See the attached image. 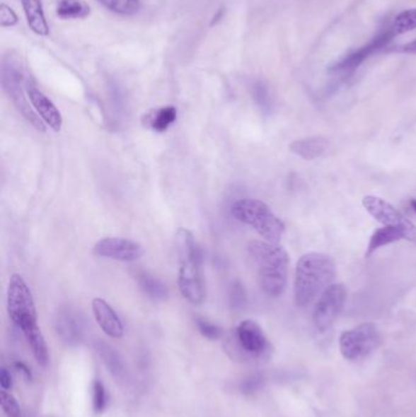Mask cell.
I'll use <instances>...</instances> for the list:
<instances>
[{
	"instance_id": "836d02e7",
	"label": "cell",
	"mask_w": 416,
	"mask_h": 417,
	"mask_svg": "<svg viewBox=\"0 0 416 417\" xmlns=\"http://www.w3.org/2000/svg\"><path fill=\"white\" fill-rule=\"evenodd\" d=\"M13 368H15V370H16L18 373L23 375L25 380H27V381H31L32 371L25 363H23V361H15V363H13Z\"/></svg>"
},
{
	"instance_id": "d590c367",
	"label": "cell",
	"mask_w": 416,
	"mask_h": 417,
	"mask_svg": "<svg viewBox=\"0 0 416 417\" xmlns=\"http://www.w3.org/2000/svg\"><path fill=\"white\" fill-rule=\"evenodd\" d=\"M410 205H412V210L416 213V199H412V201H410Z\"/></svg>"
},
{
	"instance_id": "5b68a950",
	"label": "cell",
	"mask_w": 416,
	"mask_h": 417,
	"mask_svg": "<svg viewBox=\"0 0 416 417\" xmlns=\"http://www.w3.org/2000/svg\"><path fill=\"white\" fill-rule=\"evenodd\" d=\"M6 304L10 319L18 329H21L23 336L40 329L31 289L18 274L10 277Z\"/></svg>"
},
{
	"instance_id": "9c48e42d",
	"label": "cell",
	"mask_w": 416,
	"mask_h": 417,
	"mask_svg": "<svg viewBox=\"0 0 416 417\" xmlns=\"http://www.w3.org/2000/svg\"><path fill=\"white\" fill-rule=\"evenodd\" d=\"M395 36L397 35L394 33L392 27H388L386 31L381 32L380 35H377L369 45H364L360 49L347 55L345 58L342 59L341 61L335 64L330 69V72L335 74V75L343 76V77L352 75L366 59L377 53L379 50L386 48Z\"/></svg>"
},
{
	"instance_id": "e575fe53",
	"label": "cell",
	"mask_w": 416,
	"mask_h": 417,
	"mask_svg": "<svg viewBox=\"0 0 416 417\" xmlns=\"http://www.w3.org/2000/svg\"><path fill=\"white\" fill-rule=\"evenodd\" d=\"M395 52L397 53L416 54V40H412L408 45L399 47L398 49H395Z\"/></svg>"
},
{
	"instance_id": "8fae6325",
	"label": "cell",
	"mask_w": 416,
	"mask_h": 417,
	"mask_svg": "<svg viewBox=\"0 0 416 417\" xmlns=\"http://www.w3.org/2000/svg\"><path fill=\"white\" fill-rule=\"evenodd\" d=\"M23 76L21 72H18L13 67H10L9 70L5 69L4 75H3V85H4L5 90L9 94L10 98L13 99V104L23 114V117L35 129H38L40 132H45V122L40 121V116L32 110L30 102H27L26 97L23 94Z\"/></svg>"
},
{
	"instance_id": "e0dca14e",
	"label": "cell",
	"mask_w": 416,
	"mask_h": 417,
	"mask_svg": "<svg viewBox=\"0 0 416 417\" xmlns=\"http://www.w3.org/2000/svg\"><path fill=\"white\" fill-rule=\"evenodd\" d=\"M176 119H178V109L173 105H168V107H158L146 112L142 117V124L146 129L161 134L168 131Z\"/></svg>"
},
{
	"instance_id": "f1b7e54d",
	"label": "cell",
	"mask_w": 416,
	"mask_h": 417,
	"mask_svg": "<svg viewBox=\"0 0 416 417\" xmlns=\"http://www.w3.org/2000/svg\"><path fill=\"white\" fill-rule=\"evenodd\" d=\"M253 94H254V98L257 100L258 104L264 110L270 109V95H269L265 85H262V82H258L257 85L254 86V88H253Z\"/></svg>"
},
{
	"instance_id": "3957f363",
	"label": "cell",
	"mask_w": 416,
	"mask_h": 417,
	"mask_svg": "<svg viewBox=\"0 0 416 417\" xmlns=\"http://www.w3.org/2000/svg\"><path fill=\"white\" fill-rule=\"evenodd\" d=\"M178 257V288L182 297L192 304H200L205 299V284L202 270V254L193 233L187 228H178L175 235Z\"/></svg>"
},
{
	"instance_id": "7a4b0ae2",
	"label": "cell",
	"mask_w": 416,
	"mask_h": 417,
	"mask_svg": "<svg viewBox=\"0 0 416 417\" xmlns=\"http://www.w3.org/2000/svg\"><path fill=\"white\" fill-rule=\"evenodd\" d=\"M248 254L257 267L262 292L269 297H279L287 284V252L279 245L252 240L248 245Z\"/></svg>"
},
{
	"instance_id": "277c9868",
	"label": "cell",
	"mask_w": 416,
	"mask_h": 417,
	"mask_svg": "<svg viewBox=\"0 0 416 417\" xmlns=\"http://www.w3.org/2000/svg\"><path fill=\"white\" fill-rule=\"evenodd\" d=\"M231 213L236 220L250 226L262 235L266 242L279 245L284 232V222L271 210L269 205L258 199L237 200Z\"/></svg>"
},
{
	"instance_id": "cb8c5ba5",
	"label": "cell",
	"mask_w": 416,
	"mask_h": 417,
	"mask_svg": "<svg viewBox=\"0 0 416 417\" xmlns=\"http://www.w3.org/2000/svg\"><path fill=\"white\" fill-rule=\"evenodd\" d=\"M100 4L120 15H133L141 8V0H99Z\"/></svg>"
},
{
	"instance_id": "ffe728a7",
	"label": "cell",
	"mask_w": 416,
	"mask_h": 417,
	"mask_svg": "<svg viewBox=\"0 0 416 417\" xmlns=\"http://www.w3.org/2000/svg\"><path fill=\"white\" fill-rule=\"evenodd\" d=\"M27 25L38 36H48L49 26L45 20V11L40 0H20Z\"/></svg>"
},
{
	"instance_id": "4dcf8cb0",
	"label": "cell",
	"mask_w": 416,
	"mask_h": 417,
	"mask_svg": "<svg viewBox=\"0 0 416 417\" xmlns=\"http://www.w3.org/2000/svg\"><path fill=\"white\" fill-rule=\"evenodd\" d=\"M262 386V377L254 375L250 377L245 378L242 384H241V391L243 392L244 394H253L255 392L259 391Z\"/></svg>"
},
{
	"instance_id": "ac0fdd59",
	"label": "cell",
	"mask_w": 416,
	"mask_h": 417,
	"mask_svg": "<svg viewBox=\"0 0 416 417\" xmlns=\"http://www.w3.org/2000/svg\"><path fill=\"white\" fill-rule=\"evenodd\" d=\"M96 351L98 356L102 359L103 364L107 366L109 372L119 381H125L127 377V368L125 365L124 359L120 356L119 353L112 346L107 343H96Z\"/></svg>"
},
{
	"instance_id": "4fadbf2b",
	"label": "cell",
	"mask_w": 416,
	"mask_h": 417,
	"mask_svg": "<svg viewBox=\"0 0 416 417\" xmlns=\"http://www.w3.org/2000/svg\"><path fill=\"white\" fill-rule=\"evenodd\" d=\"M54 326L59 338L67 346H76L83 338V319L80 314H77L70 307H64L57 312L54 319Z\"/></svg>"
},
{
	"instance_id": "f546056e",
	"label": "cell",
	"mask_w": 416,
	"mask_h": 417,
	"mask_svg": "<svg viewBox=\"0 0 416 417\" xmlns=\"http://www.w3.org/2000/svg\"><path fill=\"white\" fill-rule=\"evenodd\" d=\"M231 305L233 307H239L243 305L245 302V292H244L243 286L237 282H233L230 289Z\"/></svg>"
},
{
	"instance_id": "2e32d148",
	"label": "cell",
	"mask_w": 416,
	"mask_h": 417,
	"mask_svg": "<svg viewBox=\"0 0 416 417\" xmlns=\"http://www.w3.org/2000/svg\"><path fill=\"white\" fill-rule=\"evenodd\" d=\"M403 240H409L416 245V230H407V228H402V227L383 226L380 230L374 232V235H371L370 242H369L365 255L369 258L382 247Z\"/></svg>"
},
{
	"instance_id": "5bb4252c",
	"label": "cell",
	"mask_w": 416,
	"mask_h": 417,
	"mask_svg": "<svg viewBox=\"0 0 416 417\" xmlns=\"http://www.w3.org/2000/svg\"><path fill=\"white\" fill-rule=\"evenodd\" d=\"M27 97L31 102L32 107H35L37 115L45 124H48L50 129L55 132H59L62 127V116L58 107L54 105V102L35 86H26Z\"/></svg>"
},
{
	"instance_id": "484cf974",
	"label": "cell",
	"mask_w": 416,
	"mask_h": 417,
	"mask_svg": "<svg viewBox=\"0 0 416 417\" xmlns=\"http://www.w3.org/2000/svg\"><path fill=\"white\" fill-rule=\"evenodd\" d=\"M0 403L6 417H21V409L18 400L8 391L0 392Z\"/></svg>"
},
{
	"instance_id": "d6a6232c",
	"label": "cell",
	"mask_w": 416,
	"mask_h": 417,
	"mask_svg": "<svg viewBox=\"0 0 416 417\" xmlns=\"http://www.w3.org/2000/svg\"><path fill=\"white\" fill-rule=\"evenodd\" d=\"M0 387L3 391H9L13 387V377L8 368H3L0 370Z\"/></svg>"
},
{
	"instance_id": "83f0119b",
	"label": "cell",
	"mask_w": 416,
	"mask_h": 417,
	"mask_svg": "<svg viewBox=\"0 0 416 417\" xmlns=\"http://www.w3.org/2000/svg\"><path fill=\"white\" fill-rule=\"evenodd\" d=\"M108 398L105 387L100 381L94 382L93 384V408L97 413H102L107 408Z\"/></svg>"
},
{
	"instance_id": "9a60e30c",
	"label": "cell",
	"mask_w": 416,
	"mask_h": 417,
	"mask_svg": "<svg viewBox=\"0 0 416 417\" xmlns=\"http://www.w3.org/2000/svg\"><path fill=\"white\" fill-rule=\"evenodd\" d=\"M92 311L103 332L116 339L124 337V324L109 303L102 298H96L92 300Z\"/></svg>"
},
{
	"instance_id": "7402d4cb",
	"label": "cell",
	"mask_w": 416,
	"mask_h": 417,
	"mask_svg": "<svg viewBox=\"0 0 416 417\" xmlns=\"http://www.w3.org/2000/svg\"><path fill=\"white\" fill-rule=\"evenodd\" d=\"M57 15L62 20L87 18L89 6L83 0H60L57 6Z\"/></svg>"
},
{
	"instance_id": "7c38bea8",
	"label": "cell",
	"mask_w": 416,
	"mask_h": 417,
	"mask_svg": "<svg viewBox=\"0 0 416 417\" xmlns=\"http://www.w3.org/2000/svg\"><path fill=\"white\" fill-rule=\"evenodd\" d=\"M363 205L372 218L385 227H402L407 230H416V227L404 216L403 213L398 211L388 201L381 199L379 196H365Z\"/></svg>"
},
{
	"instance_id": "4316f807",
	"label": "cell",
	"mask_w": 416,
	"mask_h": 417,
	"mask_svg": "<svg viewBox=\"0 0 416 417\" xmlns=\"http://www.w3.org/2000/svg\"><path fill=\"white\" fill-rule=\"evenodd\" d=\"M195 324L200 329V332L202 333V336L209 339V341H217L219 338H221V327H219L217 324H212L208 319L197 316L195 317Z\"/></svg>"
},
{
	"instance_id": "6da1fadb",
	"label": "cell",
	"mask_w": 416,
	"mask_h": 417,
	"mask_svg": "<svg viewBox=\"0 0 416 417\" xmlns=\"http://www.w3.org/2000/svg\"><path fill=\"white\" fill-rule=\"evenodd\" d=\"M336 277V265L328 255L308 253L296 267L294 299L298 307H306L328 289Z\"/></svg>"
},
{
	"instance_id": "44dd1931",
	"label": "cell",
	"mask_w": 416,
	"mask_h": 417,
	"mask_svg": "<svg viewBox=\"0 0 416 417\" xmlns=\"http://www.w3.org/2000/svg\"><path fill=\"white\" fill-rule=\"evenodd\" d=\"M134 278L146 295L154 300H164L168 295V290L161 281L143 270L136 271Z\"/></svg>"
},
{
	"instance_id": "d4e9b609",
	"label": "cell",
	"mask_w": 416,
	"mask_h": 417,
	"mask_svg": "<svg viewBox=\"0 0 416 417\" xmlns=\"http://www.w3.org/2000/svg\"><path fill=\"white\" fill-rule=\"evenodd\" d=\"M391 27L397 36L415 30L416 9L407 10V11L399 13L398 16L394 18Z\"/></svg>"
},
{
	"instance_id": "1f68e13d",
	"label": "cell",
	"mask_w": 416,
	"mask_h": 417,
	"mask_svg": "<svg viewBox=\"0 0 416 417\" xmlns=\"http://www.w3.org/2000/svg\"><path fill=\"white\" fill-rule=\"evenodd\" d=\"M0 21H1V26H13L15 23H18V16L15 15L11 8H9L8 5H1V9H0Z\"/></svg>"
},
{
	"instance_id": "30bf717a",
	"label": "cell",
	"mask_w": 416,
	"mask_h": 417,
	"mask_svg": "<svg viewBox=\"0 0 416 417\" xmlns=\"http://www.w3.org/2000/svg\"><path fill=\"white\" fill-rule=\"evenodd\" d=\"M93 254L100 258L131 262L142 258L144 248L134 240L119 237H105L94 245Z\"/></svg>"
},
{
	"instance_id": "8992f818",
	"label": "cell",
	"mask_w": 416,
	"mask_h": 417,
	"mask_svg": "<svg viewBox=\"0 0 416 417\" xmlns=\"http://www.w3.org/2000/svg\"><path fill=\"white\" fill-rule=\"evenodd\" d=\"M381 344L380 331L376 324H362L342 333L340 337V351L343 358L349 361L368 358Z\"/></svg>"
},
{
	"instance_id": "52a82bcc",
	"label": "cell",
	"mask_w": 416,
	"mask_h": 417,
	"mask_svg": "<svg viewBox=\"0 0 416 417\" xmlns=\"http://www.w3.org/2000/svg\"><path fill=\"white\" fill-rule=\"evenodd\" d=\"M347 289L345 284H331L323 290L313 312L315 329L320 332H326L333 327L337 317L345 307Z\"/></svg>"
},
{
	"instance_id": "ba28073f",
	"label": "cell",
	"mask_w": 416,
	"mask_h": 417,
	"mask_svg": "<svg viewBox=\"0 0 416 417\" xmlns=\"http://www.w3.org/2000/svg\"><path fill=\"white\" fill-rule=\"evenodd\" d=\"M231 346L241 356L257 359L265 356L270 349V343L260 324L253 319H244L237 326Z\"/></svg>"
},
{
	"instance_id": "603a6c76",
	"label": "cell",
	"mask_w": 416,
	"mask_h": 417,
	"mask_svg": "<svg viewBox=\"0 0 416 417\" xmlns=\"http://www.w3.org/2000/svg\"><path fill=\"white\" fill-rule=\"evenodd\" d=\"M25 338L31 348L32 354L35 356L37 363L42 366H47L49 361L48 346L45 343V336L40 329L27 333L25 334Z\"/></svg>"
},
{
	"instance_id": "d6986e66",
	"label": "cell",
	"mask_w": 416,
	"mask_h": 417,
	"mask_svg": "<svg viewBox=\"0 0 416 417\" xmlns=\"http://www.w3.org/2000/svg\"><path fill=\"white\" fill-rule=\"evenodd\" d=\"M328 146L330 143L328 138L315 136V137L303 138V139L294 141L289 146V149L303 159L314 160L325 154L328 151Z\"/></svg>"
}]
</instances>
